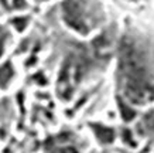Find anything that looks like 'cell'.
I'll use <instances>...</instances> for the list:
<instances>
[{"mask_svg":"<svg viewBox=\"0 0 154 153\" xmlns=\"http://www.w3.org/2000/svg\"><path fill=\"white\" fill-rule=\"evenodd\" d=\"M91 129H94L96 138H98L102 143H112L113 142V136H115V132H113L110 128H107L105 125H98V123H94L91 125Z\"/></svg>","mask_w":154,"mask_h":153,"instance_id":"3","label":"cell"},{"mask_svg":"<svg viewBox=\"0 0 154 153\" xmlns=\"http://www.w3.org/2000/svg\"><path fill=\"white\" fill-rule=\"evenodd\" d=\"M7 38H9V33H7L5 28L0 26V56H2V54H3V51H5Z\"/></svg>","mask_w":154,"mask_h":153,"instance_id":"6","label":"cell"},{"mask_svg":"<svg viewBox=\"0 0 154 153\" xmlns=\"http://www.w3.org/2000/svg\"><path fill=\"white\" fill-rule=\"evenodd\" d=\"M119 108H120L122 115H123V118H125L126 121H131V119H133V116H134V111H133V108L129 107V105H126L120 98H119Z\"/></svg>","mask_w":154,"mask_h":153,"instance_id":"5","label":"cell"},{"mask_svg":"<svg viewBox=\"0 0 154 153\" xmlns=\"http://www.w3.org/2000/svg\"><path fill=\"white\" fill-rule=\"evenodd\" d=\"M14 77V68L10 62L0 65V88H6L9 87L11 79Z\"/></svg>","mask_w":154,"mask_h":153,"instance_id":"4","label":"cell"},{"mask_svg":"<svg viewBox=\"0 0 154 153\" xmlns=\"http://www.w3.org/2000/svg\"><path fill=\"white\" fill-rule=\"evenodd\" d=\"M117 84L133 104L154 99V43L149 37L125 34L117 50Z\"/></svg>","mask_w":154,"mask_h":153,"instance_id":"1","label":"cell"},{"mask_svg":"<svg viewBox=\"0 0 154 153\" xmlns=\"http://www.w3.org/2000/svg\"><path fill=\"white\" fill-rule=\"evenodd\" d=\"M62 16L66 24L81 34H88L102 20L99 5L91 3V0H65L62 3Z\"/></svg>","mask_w":154,"mask_h":153,"instance_id":"2","label":"cell"}]
</instances>
